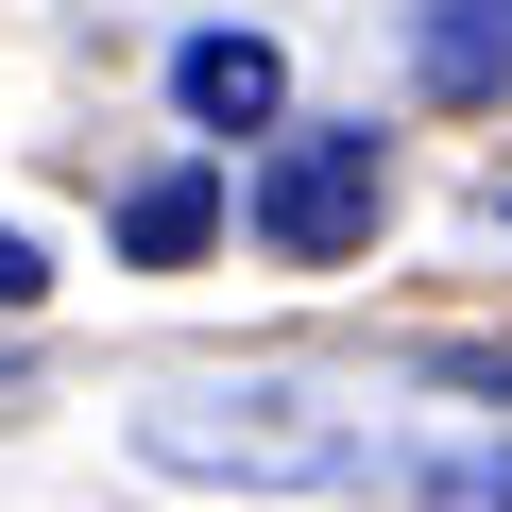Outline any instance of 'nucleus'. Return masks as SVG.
<instances>
[{
	"label": "nucleus",
	"mask_w": 512,
	"mask_h": 512,
	"mask_svg": "<svg viewBox=\"0 0 512 512\" xmlns=\"http://www.w3.org/2000/svg\"><path fill=\"white\" fill-rule=\"evenodd\" d=\"M427 512H512V444H478V461H427Z\"/></svg>",
	"instance_id": "obj_6"
},
{
	"label": "nucleus",
	"mask_w": 512,
	"mask_h": 512,
	"mask_svg": "<svg viewBox=\"0 0 512 512\" xmlns=\"http://www.w3.org/2000/svg\"><path fill=\"white\" fill-rule=\"evenodd\" d=\"M137 444H154L171 478H274V495H308V478L359 461L308 393H171V410H137Z\"/></svg>",
	"instance_id": "obj_1"
},
{
	"label": "nucleus",
	"mask_w": 512,
	"mask_h": 512,
	"mask_svg": "<svg viewBox=\"0 0 512 512\" xmlns=\"http://www.w3.org/2000/svg\"><path fill=\"white\" fill-rule=\"evenodd\" d=\"M171 103H188L205 137H256V120L291 103V69H274V35H188V52H171Z\"/></svg>",
	"instance_id": "obj_3"
},
{
	"label": "nucleus",
	"mask_w": 512,
	"mask_h": 512,
	"mask_svg": "<svg viewBox=\"0 0 512 512\" xmlns=\"http://www.w3.org/2000/svg\"><path fill=\"white\" fill-rule=\"evenodd\" d=\"M35 291H52V274H35V239L0 222V308H35Z\"/></svg>",
	"instance_id": "obj_7"
},
{
	"label": "nucleus",
	"mask_w": 512,
	"mask_h": 512,
	"mask_svg": "<svg viewBox=\"0 0 512 512\" xmlns=\"http://www.w3.org/2000/svg\"><path fill=\"white\" fill-rule=\"evenodd\" d=\"M205 239H222V171H154V188L120 205V256H154V274L205 256Z\"/></svg>",
	"instance_id": "obj_5"
},
{
	"label": "nucleus",
	"mask_w": 512,
	"mask_h": 512,
	"mask_svg": "<svg viewBox=\"0 0 512 512\" xmlns=\"http://www.w3.org/2000/svg\"><path fill=\"white\" fill-rule=\"evenodd\" d=\"M427 86L444 103H495L512 86V0H427Z\"/></svg>",
	"instance_id": "obj_4"
},
{
	"label": "nucleus",
	"mask_w": 512,
	"mask_h": 512,
	"mask_svg": "<svg viewBox=\"0 0 512 512\" xmlns=\"http://www.w3.org/2000/svg\"><path fill=\"white\" fill-rule=\"evenodd\" d=\"M376 222H393V154H376V120L274 137V171H256V239H274L291 274H325V256H359Z\"/></svg>",
	"instance_id": "obj_2"
}]
</instances>
